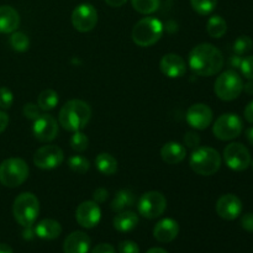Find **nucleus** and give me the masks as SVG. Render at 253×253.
<instances>
[{"label":"nucleus","instance_id":"f257e3e1","mask_svg":"<svg viewBox=\"0 0 253 253\" xmlns=\"http://www.w3.org/2000/svg\"><path fill=\"white\" fill-rule=\"evenodd\" d=\"M189 67L195 74L210 77L219 73L224 67L221 51L211 43H200L189 53Z\"/></svg>","mask_w":253,"mask_h":253},{"label":"nucleus","instance_id":"f03ea898","mask_svg":"<svg viewBox=\"0 0 253 253\" xmlns=\"http://www.w3.org/2000/svg\"><path fill=\"white\" fill-rule=\"evenodd\" d=\"M91 118V109L85 101L72 99L62 106L59 111V125L67 131L76 132L88 125Z\"/></svg>","mask_w":253,"mask_h":253},{"label":"nucleus","instance_id":"7ed1b4c3","mask_svg":"<svg viewBox=\"0 0 253 253\" xmlns=\"http://www.w3.org/2000/svg\"><path fill=\"white\" fill-rule=\"evenodd\" d=\"M190 168L199 175H212L221 167V156L215 148L197 147L189 160Z\"/></svg>","mask_w":253,"mask_h":253},{"label":"nucleus","instance_id":"20e7f679","mask_svg":"<svg viewBox=\"0 0 253 253\" xmlns=\"http://www.w3.org/2000/svg\"><path fill=\"white\" fill-rule=\"evenodd\" d=\"M12 214L21 226H32L40 214V202L32 193H21L12 204Z\"/></svg>","mask_w":253,"mask_h":253},{"label":"nucleus","instance_id":"39448f33","mask_svg":"<svg viewBox=\"0 0 253 253\" xmlns=\"http://www.w3.org/2000/svg\"><path fill=\"white\" fill-rule=\"evenodd\" d=\"M163 34V24L156 17H145L136 22L132 29V41L140 47H150L160 41Z\"/></svg>","mask_w":253,"mask_h":253},{"label":"nucleus","instance_id":"423d86ee","mask_svg":"<svg viewBox=\"0 0 253 253\" xmlns=\"http://www.w3.org/2000/svg\"><path fill=\"white\" fill-rule=\"evenodd\" d=\"M29 177V167L21 158H7L0 165V183L7 188L21 185Z\"/></svg>","mask_w":253,"mask_h":253},{"label":"nucleus","instance_id":"0eeeda50","mask_svg":"<svg viewBox=\"0 0 253 253\" xmlns=\"http://www.w3.org/2000/svg\"><path fill=\"white\" fill-rule=\"evenodd\" d=\"M214 90L217 98L221 100L232 101L239 98L244 90V82L239 73L234 69H229L217 77L214 84Z\"/></svg>","mask_w":253,"mask_h":253},{"label":"nucleus","instance_id":"6e6552de","mask_svg":"<svg viewBox=\"0 0 253 253\" xmlns=\"http://www.w3.org/2000/svg\"><path fill=\"white\" fill-rule=\"evenodd\" d=\"M244 124L236 114H224L219 116L212 126V132L215 137L221 141H230L239 137L242 132Z\"/></svg>","mask_w":253,"mask_h":253},{"label":"nucleus","instance_id":"1a4fd4ad","mask_svg":"<svg viewBox=\"0 0 253 253\" xmlns=\"http://www.w3.org/2000/svg\"><path fill=\"white\" fill-rule=\"evenodd\" d=\"M137 209L140 215H142L146 219H156L166 211L167 200L162 193L147 192L138 200Z\"/></svg>","mask_w":253,"mask_h":253},{"label":"nucleus","instance_id":"9d476101","mask_svg":"<svg viewBox=\"0 0 253 253\" xmlns=\"http://www.w3.org/2000/svg\"><path fill=\"white\" fill-rule=\"evenodd\" d=\"M224 160L227 167L236 172L247 169L251 165V153L242 143H230L224 150Z\"/></svg>","mask_w":253,"mask_h":253},{"label":"nucleus","instance_id":"9b49d317","mask_svg":"<svg viewBox=\"0 0 253 253\" xmlns=\"http://www.w3.org/2000/svg\"><path fill=\"white\" fill-rule=\"evenodd\" d=\"M72 24L79 32H89L98 24V11L91 4L78 5L72 12Z\"/></svg>","mask_w":253,"mask_h":253},{"label":"nucleus","instance_id":"f8f14e48","mask_svg":"<svg viewBox=\"0 0 253 253\" xmlns=\"http://www.w3.org/2000/svg\"><path fill=\"white\" fill-rule=\"evenodd\" d=\"M64 161V153L62 148L56 145H47L39 148L35 152L34 163L41 169H54L59 167Z\"/></svg>","mask_w":253,"mask_h":253},{"label":"nucleus","instance_id":"ddd939ff","mask_svg":"<svg viewBox=\"0 0 253 253\" xmlns=\"http://www.w3.org/2000/svg\"><path fill=\"white\" fill-rule=\"evenodd\" d=\"M32 132L35 138L40 142H51L58 135V124L53 116L48 114H41L34 121Z\"/></svg>","mask_w":253,"mask_h":253},{"label":"nucleus","instance_id":"4468645a","mask_svg":"<svg viewBox=\"0 0 253 253\" xmlns=\"http://www.w3.org/2000/svg\"><path fill=\"white\" fill-rule=\"evenodd\" d=\"M77 222L84 229H93L101 219V210L98 203L86 200L83 202L76 210Z\"/></svg>","mask_w":253,"mask_h":253},{"label":"nucleus","instance_id":"2eb2a0df","mask_svg":"<svg viewBox=\"0 0 253 253\" xmlns=\"http://www.w3.org/2000/svg\"><path fill=\"white\" fill-rule=\"evenodd\" d=\"M185 119L195 130H205L212 123V110L205 104H194L188 109Z\"/></svg>","mask_w":253,"mask_h":253},{"label":"nucleus","instance_id":"dca6fc26","mask_svg":"<svg viewBox=\"0 0 253 253\" xmlns=\"http://www.w3.org/2000/svg\"><path fill=\"white\" fill-rule=\"evenodd\" d=\"M216 212L224 220L237 219L242 212V202L235 194L221 195L216 203Z\"/></svg>","mask_w":253,"mask_h":253},{"label":"nucleus","instance_id":"f3484780","mask_svg":"<svg viewBox=\"0 0 253 253\" xmlns=\"http://www.w3.org/2000/svg\"><path fill=\"white\" fill-rule=\"evenodd\" d=\"M160 68L165 76L168 78H180L185 74L187 72V64L185 61L175 53H168L162 57L160 62Z\"/></svg>","mask_w":253,"mask_h":253},{"label":"nucleus","instance_id":"a211bd4d","mask_svg":"<svg viewBox=\"0 0 253 253\" xmlns=\"http://www.w3.org/2000/svg\"><path fill=\"white\" fill-rule=\"evenodd\" d=\"M179 234V225L175 220L166 217L160 220L153 229V236L158 242L168 244L172 242Z\"/></svg>","mask_w":253,"mask_h":253},{"label":"nucleus","instance_id":"6ab92c4d","mask_svg":"<svg viewBox=\"0 0 253 253\" xmlns=\"http://www.w3.org/2000/svg\"><path fill=\"white\" fill-rule=\"evenodd\" d=\"M90 245V237L85 232L74 231L64 240L63 251L64 253H88Z\"/></svg>","mask_w":253,"mask_h":253},{"label":"nucleus","instance_id":"aec40b11","mask_svg":"<svg viewBox=\"0 0 253 253\" xmlns=\"http://www.w3.org/2000/svg\"><path fill=\"white\" fill-rule=\"evenodd\" d=\"M20 25V15L9 5L0 6V34H12Z\"/></svg>","mask_w":253,"mask_h":253},{"label":"nucleus","instance_id":"412c9836","mask_svg":"<svg viewBox=\"0 0 253 253\" xmlns=\"http://www.w3.org/2000/svg\"><path fill=\"white\" fill-rule=\"evenodd\" d=\"M61 234H62L61 224L53 219L41 220V221L35 226V235L39 236L40 239L47 240V241H51V240L57 239V237H59V235Z\"/></svg>","mask_w":253,"mask_h":253},{"label":"nucleus","instance_id":"4be33fe9","mask_svg":"<svg viewBox=\"0 0 253 253\" xmlns=\"http://www.w3.org/2000/svg\"><path fill=\"white\" fill-rule=\"evenodd\" d=\"M187 156V150L178 142H168L161 148V157L168 165H178Z\"/></svg>","mask_w":253,"mask_h":253},{"label":"nucleus","instance_id":"5701e85b","mask_svg":"<svg viewBox=\"0 0 253 253\" xmlns=\"http://www.w3.org/2000/svg\"><path fill=\"white\" fill-rule=\"evenodd\" d=\"M138 216L136 212L130 211V210H124L120 211L115 217H114L113 225L115 230L119 232H130L137 226Z\"/></svg>","mask_w":253,"mask_h":253},{"label":"nucleus","instance_id":"b1692460","mask_svg":"<svg viewBox=\"0 0 253 253\" xmlns=\"http://www.w3.org/2000/svg\"><path fill=\"white\" fill-rule=\"evenodd\" d=\"M95 166L104 175H113L118 172V161L110 153H100L95 158Z\"/></svg>","mask_w":253,"mask_h":253},{"label":"nucleus","instance_id":"393cba45","mask_svg":"<svg viewBox=\"0 0 253 253\" xmlns=\"http://www.w3.org/2000/svg\"><path fill=\"white\" fill-rule=\"evenodd\" d=\"M135 204V195L131 190L123 189L116 193L115 198L111 202V209L115 212H120L126 210L127 208L133 207Z\"/></svg>","mask_w":253,"mask_h":253},{"label":"nucleus","instance_id":"a878e982","mask_svg":"<svg viewBox=\"0 0 253 253\" xmlns=\"http://www.w3.org/2000/svg\"><path fill=\"white\" fill-rule=\"evenodd\" d=\"M207 31L212 39H220L227 31L226 21L221 16H219V15H214V16H211L208 20Z\"/></svg>","mask_w":253,"mask_h":253},{"label":"nucleus","instance_id":"bb28decb","mask_svg":"<svg viewBox=\"0 0 253 253\" xmlns=\"http://www.w3.org/2000/svg\"><path fill=\"white\" fill-rule=\"evenodd\" d=\"M58 104V94L53 89H44L40 93L37 99V105L41 110L48 111L54 109Z\"/></svg>","mask_w":253,"mask_h":253},{"label":"nucleus","instance_id":"cd10ccee","mask_svg":"<svg viewBox=\"0 0 253 253\" xmlns=\"http://www.w3.org/2000/svg\"><path fill=\"white\" fill-rule=\"evenodd\" d=\"M133 9L140 14H152L158 10L161 0H131Z\"/></svg>","mask_w":253,"mask_h":253},{"label":"nucleus","instance_id":"c85d7f7f","mask_svg":"<svg viewBox=\"0 0 253 253\" xmlns=\"http://www.w3.org/2000/svg\"><path fill=\"white\" fill-rule=\"evenodd\" d=\"M10 46L12 47V49L17 52H25L29 49L30 47V40L27 37L26 34L20 31L12 32V35L10 36Z\"/></svg>","mask_w":253,"mask_h":253},{"label":"nucleus","instance_id":"c756f323","mask_svg":"<svg viewBox=\"0 0 253 253\" xmlns=\"http://www.w3.org/2000/svg\"><path fill=\"white\" fill-rule=\"evenodd\" d=\"M190 4L199 15H209L216 7L217 0H190Z\"/></svg>","mask_w":253,"mask_h":253},{"label":"nucleus","instance_id":"7c9ffc66","mask_svg":"<svg viewBox=\"0 0 253 253\" xmlns=\"http://www.w3.org/2000/svg\"><path fill=\"white\" fill-rule=\"evenodd\" d=\"M68 166L73 172L76 173H83L88 172L89 168H90V162L86 160L83 156H72L68 160Z\"/></svg>","mask_w":253,"mask_h":253},{"label":"nucleus","instance_id":"2f4dec72","mask_svg":"<svg viewBox=\"0 0 253 253\" xmlns=\"http://www.w3.org/2000/svg\"><path fill=\"white\" fill-rule=\"evenodd\" d=\"M69 143H71L72 150L77 151V152H84L88 148L89 140L85 133L81 132V131H76L71 137Z\"/></svg>","mask_w":253,"mask_h":253},{"label":"nucleus","instance_id":"473e14b6","mask_svg":"<svg viewBox=\"0 0 253 253\" xmlns=\"http://www.w3.org/2000/svg\"><path fill=\"white\" fill-rule=\"evenodd\" d=\"M232 48H234L235 54L242 56V54L247 53V52H250L253 48V41L251 37L249 36H240L235 40Z\"/></svg>","mask_w":253,"mask_h":253},{"label":"nucleus","instance_id":"72a5a7b5","mask_svg":"<svg viewBox=\"0 0 253 253\" xmlns=\"http://www.w3.org/2000/svg\"><path fill=\"white\" fill-rule=\"evenodd\" d=\"M240 71H241L242 76L245 78L253 79V56H249L242 58L241 66H240Z\"/></svg>","mask_w":253,"mask_h":253},{"label":"nucleus","instance_id":"f704fd0d","mask_svg":"<svg viewBox=\"0 0 253 253\" xmlns=\"http://www.w3.org/2000/svg\"><path fill=\"white\" fill-rule=\"evenodd\" d=\"M14 101V95L7 88H0V108L10 109Z\"/></svg>","mask_w":253,"mask_h":253},{"label":"nucleus","instance_id":"c9c22d12","mask_svg":"<svg viewBox=\"0 0 253 253\" xmlns=\"http://www.w3.org/2000/svg\"><path fill=\"white\" fill-rule=\"evenodd\" d=\"M40 110H41V109L39 108V105H36V104H32V103H27L26 105L24 106V110H22V113H24L25 118L35 121L40 115H41Z\"/></svg>","mask_w":253,"mask_h":253},{"label":"nucleus","instance_id":"e433bc0d","mask_svg":"<svg viewBox=\"0 0 253 253\" xmlns=\"http://www.w3.org/2000/svg\"><path fill=\"white\" fill-rule=\"evenodd\" d=\"M119 253H140V247L136 242L125 240L119 244Z\"/></svg>","mask_w":253,"mask_h":253},{"label":"nucleus","instance_id":"4c0bfd02","mask_svg":"<svg viewBox=\"0 0 253 253\" xmlns=\"http://www.w3.org/2000/svg\"><path fill=\"white\" fill-rule=\"evenodd\" d=\"M184 143L187 147L189 148H197L199 147L200 143V137L197 132H193V131H189V132L185 133L184 136Z\"/></svg>","mask_w":253,"mask_h":253},{"label":"nucleus","instance_id":"58836bf2","mask_svg":"<svg viewBox=\"0 0 253 253\" xmlns=\"http://www.w3.org/2000/svg\"><path fill=\"white\" fill-rule=\"evenodd\" d=\"M241 226L244 227L246 231L253 232V212H249V214L242 216Z\"/></svg>","mask_w":253,"mask_h":253},{"label":"nucleus","instance_id":"ea45409f","mask_svg":"<svg viewBox=\"0 0 253 253\" xmlns=\"http://www.w3.org/2000/svg\"><path fill=\"white\" fill-rule=\"evenodd\" d=\"M90 253H116V251L110 244H100L94 247Z\"/></svg>","mask_w":253,"mask_h":253},{"label":"nucleus","instance_id":"a19ab883","mask_svg":"<svg viewBox=\"0 0 253 253\" xmlns=\"http://www.w3.org/2000/svg\"><path fill=\"white\" fill-rule=\"evenodd\" d=\"M108 195L109 192L104 188H98V189L94 192L93 198H94V202L95 203H104L106 199H108Z\"/></svg>","mask_w":253,"mask_h":253},{"label":"nucleus","instance_id":"79ce46f5","mask_svg":"<svg viewBox=\"0 0 253 253\" xmlns=\"http://www.w3.org/2000/svg\"><path fill=\"white\" fill-rule=\"evenodd\" d=\"M242 57L239 56V54H234V56L230 57L229 59V66L231 67L232 69H240V66H241Z\"/></svg>","mask_w":253,"mask_h":253},{"label":"nucleus","instance_id":"37998d69","mask_svg":"<svg viewBox=\"0 0 253 253\" xmlns=\"http://www.w3.org/2000/svg\"><path fill=\"white\" fill-rule=\"evenodd\" d=\"M7 124H9V116L6 113L0 110V133L5 131V128L7 127Z\"/></svg>","mask_w":253,"mask_h":253},{"label":"nucleus","instance_id":"c03bdc74","mask_svg":"<svg viewBox=\"0 0 253 253\" xmlns=\"http://www.w3.org/2000/svg\"><path fill=\"white\" fill-rule=\"evenodd\" d=\"M245 118L249 123L253 124V100L245 109Z\"/></svg>","mask_w":253,"mask_h":253},{"label":"nucleus","instance_id":"a18cd8bd","mask_svg":"<svg viewBox=\"0 0 253 253\" xmlns=\"http://www.w3.org/2000/svg\"><path fill=\"white\" fill-rule=\"evenodd\" d=\"M22 236L25 240H32L35 236V229H32V226L25 227L24 232H22Z\"/></svg>","mask_w":253,"mask_h":253},{"label":"nucleus","instance_id":"49530a36","mask_svg":"<svg viewBox=\"0 0 253 253\" xmlns=\"http://www.w3.org/2000/svg\"><path fill=\"white\" fill-rule=\"evenodd\" d=\"M126 1H127V0H105L106 4L111 7H120L123 6Z\"/></svg>","mask_w":253,"mask_h":253},{"label":"nucleus","instance_id":"de8ad7c7","mask_svg":"<svg viewBox=\"0 0 253 253\" xmlns=\"http://www.w3.org/2000/svg\"><path fill=\"white\" fill-rule=\"evenodd\" d=\"M244 90L250 95H253V79H250L249 83L244 84Z\"/></svg>","mask_w":253,"mask_h":253},{"label":"nucleus","instance_id":"09e8293b","mask_svg":"<svg viewBox=\"0 0 253 253\" xmlns=\"http://www.w3.org/2000/svg\"><path fill=\"white\" fill-rule=\"evenodd\" d=\"M0 253H14L12 249L6 244H0Z\"/></svg>","mask_w":253,"mask_h":253},{"label":"nucleus","instance_id":"8fccbe9b","mask_svg":"<svg viewBox=\"0 0 253 253\" xmlns=\"http://www.w3.org/2000/svg\"><path fill=\"white\" fill-rule=\"evenodd\" d=\"M246 138L250 143L253 146V127H250L246 130Z\"/></svg>","mask_w":253,"mask_h":253},{"label":"nucleus","instance_id":"3c124183","mask_svg":"<svg viewBox=\"0 0 253 253\" xmlns=\"http://www.w3.org/2000/svg\"><path fill=\"white\" fill-rule=\"evenodd\" d=\"M146 253H168L166 250L161 249V247H153V249H150Z\"/></svg>","mask_w":253,"mask_h":253},{"label":"nucleus","instance_id":"603ef678","mask_svg":"<svg viewBox=\"0 0 253 253\" xmlns=\"http://www.w3.org/2000/svg\"><path fill=\"white\" fill-rule=\"evenodd\" d=\"M250 166H251V167H252V169H253V160L251 161V165H250Z\"/></svg>","mask_w":253,"mask_h":253}]
</instances>
